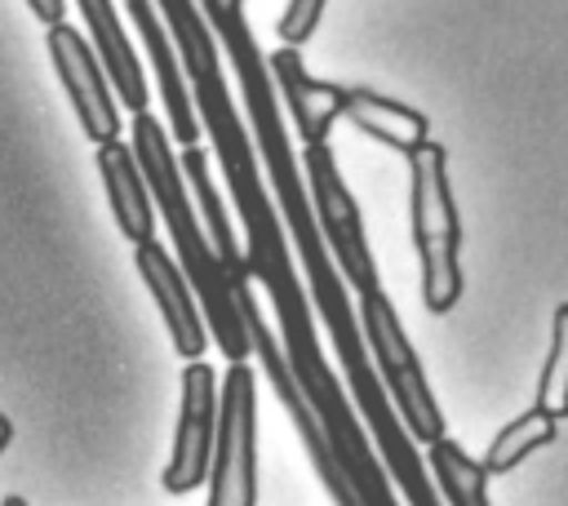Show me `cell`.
Returning a JSON list of instances; mask_svg holds the SVG:
<instances>
[{
  "label": "cell",
  "mask_w": 568,
  "mask_h": 506,
  "mask_svg": "<svg viewBox=\"0 0 568 506\" xmlns=\"http://www.w3.org/2000/svg\"><path fill=\"white\" fill-rule=\"evenodd\" d=\"M133 164L151 195V209H160L169 235H173V249L182 257V280L191 284V297H200V324H209L217 351L231 360V364H244L248 360V337H244V315L235 306V280L222 271V262L213 257V249L204 244L200 235V222H195V209H191V195L182 186V169L173 160V146L160 129V120L151 111H138L133 115Z\"/></svg>",
  "instance_id": "1"
},
{
  "label": "cell",
  "mask_w": 568,
  "mask_h": 506,
  "mask_svg": "<svg viewBox=\"0 0 568 506\" xmlns=\"http://www.w3.org/2000/svg\"><path fill=\"white\" fill-rule=\"evenodd\" d=\"M408 173H413V244L422 257V302L430 315H448L462 297V222H457V204H453V186H448V169H444V146L426 142L408 155Z\"/></svg>",
  "instance_id": "2"
},
{
  "label": "cell",
  "mask_w": 568,
  "mask_h": 506,
  "mask_svg": "<svg viewBox=\"0 0 568 506\" xmlns=\"http://www.w3.org/2000/svg\"><path fill=\"white\" fill-rule=\"evenodd\" d=\"M355 324H359L368 364H373V373H377V382H382L404 435L413 444L444 439V413H439V404L430 395V382L422 373V360H417V351H413V342H408V333H404V324H399V315H395V306H390V297L382 289L359 293Z\"/></svg>",
  "instance_id": "3"
},
{
  "label": "cell",
  "mask_w": 568,
  "mask_h": 506,
  "mask_svg": "<svg viewBox=\"0 0 568 506\" xmlns=\"http://www.w3.org/2000/svg\"><path fill=\"white\" fill-rule=\"evenodd\" d=\"M209 506H257V377L248 364H231L217 382Z\"/></svg>",
  "instance_id": "4"
},
{
  "label": "cell",
  "mask_w": 568,
  "mask_h": 506,
  "mask_svg": "<svg viewBox=\"0 0 568 506\" xmlns=\"http://www.w3.org/2000/svg\"><path fill=\"white\" fill-rule=\"evenodd\" d=\"M297 169H302V186H311V191H306V200H311V217H315L320 240L328 244L324 253H328L333 271L342 266V275L351 280L355 293L382 289V284H377L373 253H368V240H364L359 209H355V200H351V191H346V182H342V173H337V160H333L328 142L306 146Z\"/></svg>",
  "instance_id": "5"
},
{
  "label": "cell",
  "mask_w": 568,
  "mask_h": 506,
  "mask_svg": "<svg viewBox=\"0 0 568 506\" xmlns=\"http://www.w3.org/2000/svg\"><path fill=\"white\" fill-rule=\"evenodd\" d=\"M235 306H240V315H244L248 351L257 355V364H262V373H266V382H271L280 408L288 413V422H293V431H297V439H302V448H306V457H311V466H315L324 493L333 497V506H359L355 493L346 488V479H342L333 453H328V439H324V431H320L311 404L302 399V391H297V382H293V373H288V364H284V351H280L275 333L266 328V320L257 315V306H253V297H248V280H235Z\"/></svg>",
  "instance_id": "6"
},
{
  "label": "cell",
  "mask_w": 568,
  "mask_h": 506,
  "mask_svg": "<svg viewBox=\"0 0 568 506\" xmlns=\"http://www.w3.org/2000/svg\"><path fill=\"white\" fill-rule=\"evenodd\" d=\"M213 422H217V373L195 360L182 368V404H178V431L173 453L160 475L164 493H195L209 479V453H213Z\"/></svg>",
  "instance_id": "7"
},
{
  "label": "cell",
  "mask_w": 568,
  "mask_h": 506,
  "mask_svg": "<svg viewBox=\"0 0 568 506\" xmlns=\"http://www.w3.org/2000/svg\"><path fill=\"white\" fill-rule=\"evenodd\" d=\"M44 44H49L53 71H58L71 107H75V120H80L84 138H93L98 146L115 142L120 138V111H115V98H111V84L102 75V62H98L93 44L75 27H67V22L49 27Z\"/></svg>",
  "instance_id": "8"
},
{
  "label": "cell",
  "mask_w": 568,
  "mask_h": 506,
  "mask_svg": "<svg viewBox=\"0 0 568 506\" xmlns=\"http://www.w3.org/2000/svg\"><path fill=\"white\" fill-rule=\"evenodd\" d=\"M133 262H138V275H142L146 293H151V297H155V306H160V320H164V328H169V342H173L178 360L195 364V360L204 355L209 333H204V324H200V311H195L191 284L182 280L178 262H173L155 240L133 244Z\"/></svg>",
  "instance_id": "9"
},
{
  "label": "cell",
  "mask_w": 568,
  "mask_h": 506,
  "mask_svg": "<svg viewBox=\"0 0 568 506\" xmlns=\"http://www.w3.org/2000/svg\"><path fill=\"white\" fill-rule=\"evenodd\" d=\"M266 71H271V84H280L284 98H288V115H293V124H297V138H302L306 146L328 142V129H333V120L342 115V84L315 80V75L302 67L297 49H275V53L266 58Z\"/></svg>",
  "instance_id": "10"
},
{
  "label": "cell",
  "mask_w": 568,
  "mask_h": 506,
  "mask_svg": "<svg viewBox=\"0 0 568 506\" xmlns=\"http://www.w3.org/2000/svg\"><path fill=\"white\" fill-rule=\"evenodd\" d=\"M80 4V13H84V40L93 44V53H98V62H102V75L111 71V89H115V98L138 115V111H146V80H142V62H138V53L129 49V36L120 31V18H115V9H111V0H75Z\"/></svg>",
  "instance_id": "11"
},
{
  "label": "cell",
  "mask_w": 568,
  "mask_h": 506,
  "mask_svg": "<svg viewBox=\"0 0 568 506\" xmlns=\"http://www.w3.org/2000/svg\"><path fill=\"white\" fill-rule=\"evenodd\" d=\"M342 115L359 133H368L382 146H395L404 155H413L417 146L430 142V124H426L422 111H413V107H404L395 98H382L373 89H342Z\"/></svg>",
  "instance_id": "12"
},
{
  "label": "cell",
  "mask_w": 568,
  "mask_h": 506,
  "mask_svg": "<svg viewBox=\"0 0 568 506\" xmlns=\"http://www.w3.org/2000/svg\"><path fill=\"white\" fill-rule=\"evenodd\" d=\"M129 4V18L151 53V67L160 75V93H164V107H169V124H173V138L182 146H195L200 142V124H195V111H191V98H186V84H182V71H178V58H173V44L151 9V0H124Z\"/></svg>",
  "instance_id": "13"
},
{
  "label": "cell",
  "mask_w": 568,
  "mask_h": 506,
  "mask_svg": "<svg viewBox=\"0 0 568 506\" xmlns=\"http://www.w3.org/2000/svg\"><path fill=\"white\" fill-rule=\"evenodd\" d=\"M98 173H102V186H106V204H111L115 226H120L133 244L151 240V217H155V209H151V195H146V186H142V173H138V164H133V151H129L120 138L98 146Z\"/></svg>",
  "instance_id": "14"
},
{
  "label": "cell",
  "mask_w": 568,
  "mask_h": 506,
  "mask_svg": "<svg viewBox=\"0 0 568 506\" xmlns=\"http://www.w3.org/2000/svg\"><path fill=\"white\" fill-rule=\"evenodd\" d=\"M426 470H430V484H435V493H439V502L444 506H493L488 502V475L479 470V462L462 448V444H453L448 435L444 439H435V444H426Z\"/></svg>",
  "instance_id": "15"
},
{
  "label": "cell",
  "mask_w": 568,
  "mask_h": 506,
  "mask_svg": "<svg viewBox=\"0 0 568 506\" xmlns=\"http://www.w3.org/2000/svg\"><path fill=\"white\" fill-rule=\"evenodd\" d=\"M182 169H186L191 191H195V200H200V213H204V222H209V235H213L209 249H213V257L222 262V271H226L231 280H248V262H244V253H240V244H235V231H231V222H226V209H222V200H217V191H213L204 151H200V146H182Z\"/></svg>",
  "instance_id": "16"
},
{
  "label": "cell",
  "mask_w": 568,
  "mask_h": 506,
  "mask_svg": "<svg viewBox=\"0 0 568 506\" xmlns=\"http://www.w3.org/2000/svg\"><path fill=\"white\" fill-rule=\"evenodd\" d=\"M555 435H559V422H555L550 413H541V408H528V413L510 417V422H506V426L493 435L488 453L479 457V470H484V475L515 470L524 457H532L537 448H546Z\"/></svg>",
  "instance_id": "17"
},
{
  "label": "cell",
  "mask_w": 568,
  "mask_h": 506,
  "mask_svg": "<svg viewBox=\"0 0 568 506\" xmlns=\"http://www.w3.org/2000/svg\"><path fill=\"white\" fill-rule=\"evenodd\" d=\"M541 413H550L555 422H564L568 413V306L555 311V324H550V355H546V368L537 377V404Z\"/></svg>",
  "instance_id": "18"
},
{
  "label": "cell",
  "mask_w": 568,
  "mask_h": 506,
  "mask_svg": "<svg viewBox=\"0 0 568 506\" xmlns=\"http://www.w3.org/2000/svg\"><path fill=\"white\" fill-rule=\"evenodd\" d=\"M320 18H324V0H288V9L280 13V27H275L284 49H302L315 36Z\"/></svg>",
  "instance_id": "19"
},
{
  "label": "cell",
  "mask_w": 568,
  "mask_h": 506,
  "mask_svg": "<svg viewBox=\"0 0 568 506\" xmlns=\"http://www.w3.org/2000/svg\"><path fill=\"white\" fill-rule=\"evenodd\" d=\"M27 9L44 22V27H58L62 22V9H67V0H27Z\"/></svg>",
  "instance_id": "20"
},
{
  "label": "cell",
  "mask_w": 568,
  "mask_h": 506,
  "mask_svg": "<svg viewBox=\"0 0 568 506\" xmlns=\"http://www.w3.org/2000/svg\"><path fill=\"white\" fill-rule=\"evenodd\" d=\"M9 439H13V422H9L4 413H0V453L9 448Z\"/></svg>",
  "instance_id": "21"
},
{
  "label": "cell",
  "mask_w": 568,
  "mask_h": 506,
  "mask_svg": "<svg viewBox=\"0 0 568 506\" xmlns=\"http://www.w3.org/2000/svg\"><path fill=\"white\" fill-rule=\"evenodd\" d=\"M0 506H31V502H27V497H18V493H9V497H4Z\"/></svg>",
  "instance_id": "22"
}]
</instances>
